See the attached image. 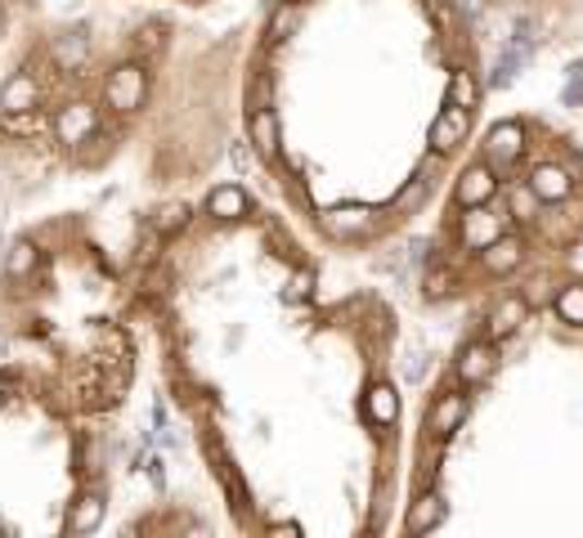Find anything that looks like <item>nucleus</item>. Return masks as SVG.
Instances as JSON below:
<instances>
[{"mask_svg":"<svg viewBox=\"0 0 583 538\" xmlns=\"http://www.w3.org/2000/svg\"><path fill=\"white\" fill-rule=\"evenodd\" d=\"M399 534H583V265L449 333L418 404Z\"/></svg>","mask_w":583,"mask_h":538,"instance_id":"nucleus-1","label":"nucleus"},{"mask_svg":"<svg viewBox=\"0 0 583 538\" xmlns=\"http://www.w3.org/2000/svg\"><path fill=\"white\" fill-rule=\"evenodd\" d=\"M413 242L409 297L449 333L512 287L583 265V103H494Z\"/></svg>","mask_w":583,"mask_h":538,"instance_id":"nucleus-2","label":"nucleus"},{"mask_svg":"<svg viewBox=\"0 0 583 538\" xmlns=\"http://www.w3.org/2000/svg\"><path fill=\"white\" fill-rule=\"evenodd\" d=\"M207 5V0H189ZM521 63H583V0H476Z\"/></svg>","mask_w":583,"mask_h":538,"instance_id":"nucleus-3","label":"nucleus"}]
</instances>
